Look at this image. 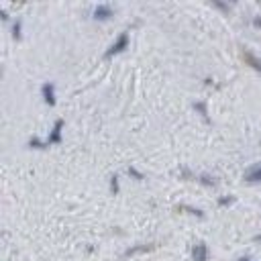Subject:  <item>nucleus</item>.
I'll return each instance as SVG.
<instances>
[{"label":"nucleus","mask_w":261,"mask_h":261,"mask_svg":"<svg viewBox=\"0 0 261 261\" xmlns=\"http://www.w3.org/2000/svg\"><path fill=\"white\" fill-rule=\"evenodd\" d=\"M253 25H255V27H259V29H261V17H255V19H253Z\"/></svg>","instance_id":"dca6fc26"},{"label":"nucleus","mask_w":261,"mask_h":261,"mask_svg":"<svg viewBox=\"0 0 261 261\" xmlns=\"http://www.w3.org/2000/svg\"><path fill=\"white\" fill-rule=\"evenodd\" d=\"M239 261H249V257H247V255H245V257H241Z\"/></svg>","instance_id":"f3484780"},{"label":"nucleus","mask_w":261,"mask_h":261,"mask_svg":"<svg viewBox=\"0 0 261 261\" xmlns=\"http://www.w3.org/2000/svg\"><path fill=\"white\" fill-rule=\"evenodd\" d=\"M194 108L202 113V116H204V118H208V116H206L208 113H206V104H204V102H196V104H194Z\"/></svg>","instance_id":"4468645a"},{"label":"nucleus","mask_w":261,"mask_h":261,"mask_svg":"<svg viewBox=\"0 0 261 261\" xmlns=\"http://www.w3.org/2000/svg\"><path fill=\"white\" fill-rule=\"evenodd\" d=\"M92 17H94L96 21H108V19L113 17V6H111V4H104V2H102V4H98V6L94 8Z\"/></svg>","instance_id":"20e7f679"},{"label":"nucleus","mask_w":261,"mask_h":261,"mask_svg":"<svg viewBox=\"0 0 261 261\" xmlns=\"http://www.w3.org/2000/svg\"><path fill=\"white\" fill-rule=\"evenodd\" d=\"M202 184H206V186H214V180H210L208 175H202Z\"/></svg>","instance_id":"2eb2a0df"},{"label":"nucleus","mask_w":261,"mask_h":261,"mask_svg":"<svg viewBox=\"0 0 261 261\" xmlns=\"http://www.w3.org/2000/svg\"><path fill=\"white\" fill-rule=\"evenodd\" d=\"M243 58L247 59V63H249V65L253 67V70H257V72L261 74V59H259V58H255L253 53H251V51H247V49L243 51Z\"/></svg>","instance_id":"423d86ee"},{"label":"nucleus","mask_w":261,"mask_h":261,"mask_svg":"<svg viewBox=\"0 0 261 261\" xmlns=\"http://www.w3.org/2000/svg\"><path fill=\"white\" fill-rule=\"evenodd\" d=\"M21 31H23V21L17 19L15 23H12V37H15V39H21Z\"/></svg>","instance_id":"1a4fd4ad"},{"label":"nucleus","mask_w":261,"mask_h":261,"mask_svg":"<svg viewBox=\"0 0 261 261\" xmlns=\"http://www.w3.org/2000/svg\"><path fill=\"white\" fill-rule=\"evenodd\" d=\"M29 147L31 149H47L49 143L47 141H41L39 137H31V139H29Z\"/></svg>","instance_id":"6e6552de"},{"label":"nucleus","mask_w":261,"mask_h":261,"mask_svg":"<svg viewBox=\"0 0 261 261\" xmlns=\"http://www.w3.org/2000/svg\"><path fill=\"white\" fill-rule=\"evenodd\" d=\"M235 202V196H223V198H218V204L221 206H227V204H232Z\"/></svg>","instance_id":"ddd939ff"},{"label":"nucleus","mask_w":261,"mask_h":261,"mask_svg":"<svg viewBox=\"0 0 261 261\" xmlns=\"http://www.w3.org/2000/svg\"><path fill=\"white\" fill-rule=\"evenodd\" d=\"M127 172H129V175H133V177H135V180H143V177H145V175H143L139 170H137V168H133V166H129V168H127Z\"/></svg>","instance_id":"9d476101"},{"label":"nucleus","mask_w":261,"mask_h":261,"mask_svg":"<svg viewBox=\"0 0 261 261\" xmlns=\"http://www.w3.org/2000/svg\"><path fill=\"white\" fill-rule=\"evenodd\" d=\"M192 257H194V261H206V257H208V247H206V243H196L194 249H192Z\"/></svg>","instance_id":"39448f33"},{"label":"nucleus","mask_w":261,"mask_h":261,"mask_svg":"<svg viewBox=\"0 0 261 261\" xmlns=\"http://www.w3.org/2000/svg\"><path fill=\"white\" fill-rule=\"evenodd\" d=\"M255 241H261V232H259V235H257V237H255Z\"/></svg>","instance_id":"a211bd4d"},{"label":"nucleus","mask_w":261,"mask_h":261,"mask_svg":"<svg viewBox=\"0 0 261 261\" xmlns=\"http://www.w3.org/2000/svg\"><path fill=\"white\" fill-rule=\"evenodd\" d=\"M245 180L247 182H261V163L259 166H253L249 172L245 174Z\"/></svg>","instance_id":"0eeeda50"},{"label":"nucleus","mask_w":261,"mask_h":261,"mask_svg":"<svg viewBox=\"0 0 261 261\" xmlns=\"http://www.w3.org/2000/svg\"><path fill=\"white\" fill-rule=\"evenodd\" d=\"M182 208H184V210H188L190 214H196L198 218H204V212H202V210H198V208H192V206H182Z\"/></svg>","instance_id":"f8f14e48"},{"label":"nucleus","mask_w":261,"mask_h":261,"mask_svg":"<svg viewBox=\"0 0 261 261\" xmlns=\"http://www.w3.org/2000/svg\"><path fill=\"white\" fill-rule=\"evenodd\" d=\"M127 47H129V31H122V33L115 39V43L104 51V58H113V56H116V53L125 51Z\"/></svg>","instance_id":"f257e3e1"},{"label":"nucleus","mask_w":261,"mask_h":261,"mask_svg":"<svg viewBox=\"0 0 261 261\" xmlns=\"http://www.w3.org/2000/svg\"><path fill=\"white\" fill-rule=\"evenodd\" d=\"M118 190H120V186H118V175H113L111 177V192H113V194H118Z\"/></svg>","instance_id":"9b49d317"},{"label":"nucleus","mask_w":261,"mask_h":261,"mask_svg":"<svg viewBox=\"0 0 261 261\" xmlns=\"http://www.w3.org/2000/svg\"><path fill=\"white\" fill-rule=\"evenodd\" d=\"M41 96H43L45 104L56 106V84H53V82H45V84L41 86Z\"/></svg>","instance_id":"7ed1b4c3"},{"label":"nucleus","mask_w":261,"mask_h":261,"mask_svg":"<svg viewBox=\"0 0 261 261\" xmlns=\"http://www.w3.org/2000/svg\"><path fill=\"white\" fill-rule=\"evenodd\" d=\"M61 131H63V120H61V118H58L56 122H53L51 131H49L47 143H49V145H59V143H61Z\"/></svg>","instance_id":"f03ea898"}]
</instances>
